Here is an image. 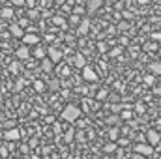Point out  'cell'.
<instances>
[{
    "label": "cell",
    "instance_id": "d6a6232c",
    "mask_svg": "<svg viewBox=\"0 0 161 159\" xmlns=\"http://www.w3.org/2000/svg\"><path fill=\"white\" fill-rule=\"evenodd\" d=\"M131 159H144V156H141V154H133V157Z\"/></svg>",
    "mask_w": 161,
    "mask_h": 159
},
{
    "label": "cell",
    "instance_id": "6da1fadb",
    "mask_svg": "<svg viewBox=\"0 0 161 159\" xmlns=\"http://www.w3.org/2000/svg\"><path fill=\"white\" fill-rule=\"evenodd\" d=\"M79 116L80 109L75 105H66V109L62 111V120H66V122H75V120H79Z\"/></svg>",
    "mask_w": 161,
    "mask_h": 159
},
{
    "label": "cell",
    "instance_id": "3957f363",
    "mask_svg": "<svg viewBox=\"0 0 161 159\" xmlns=\"http://www.w3.org/2000/svg\"><path fill=\"white\" fill-rule=\"evenodd\" d=\"M82 79L88 80V82H96V80H97V75H96V71H94L92 68L84 66V68H82Z\"/></svg>",
    "mask_w": 161,
    "mask_h": 159
},
{
    "label": "cell",
    "instance_id": "9c48e42d",
    "mask_svg": "<svg viewBox=\"0 0 161 159\" xmlns=\"http://www.w3.org/2000/svg\"><path fill=\"white\" fill-rule=\"evenodd\" d=\"M49 56H51V60H53V62L62 60V52H60L56 47H51V49H49Z\"/></svg>",
    "mask_w": 161,
    "mask_h": 159
},
{
    "label": "cell",
    "instance_id": "e0dca14e",
    "mask_svg": "<svg viewBox=\"0 0 161 159\" xmlns=\"http://www.w3.org/2000/svg\"><path fill=\"white\" fill-rule=\"evenodd\" d=\"M19 69H21V64H19V62H13V64L9 66V71H11L13 75H17V73H19Z\"/></svg>",
    "mask_w": 161,
    "mask_h": 159
},
{
    "label": "cell",
    "instance_id": "74e56055",
    "mask_svg": "<svg viewBox=\"0 0 161 159\" xmlns=\"http://www.w3.org/2000/svg\"><path fill=\"white\" fill-rule=\"evenodd\" d=\"M120 109H122L120 105H113V111H114V112H118V111H120Z\"/></svg>",
    "mask_w": 161,
    "mask_h": 159
},
{
    "label": "cell",
    "instance_id": "d590c367",
    "mask_svg": "<svg viewBox=\"0 0 161 159\" xmlns=\"http://www.w3.org/2000/svg\"><path fill=\"white\" fill-rule=\"evenodd\" d=\"M51 88H58V80H53L51 82Z\"/></svg>",
    "mask_w": 161,
    "mask_h": 159
},
{
    "label": "cell",
    "instance_id": "1f68e13d",
    "mask_svg": "<svg viewBox=\"0 0 161 159\" xmlns=\"http://www.w3.org/2000/svg\"><path fill=\"white\" fill-rule=\"evenodd\" d=\"M122 118H131V112H127V111H125V112H122Z\"/></svg>",
    "mask_w": 161,
    "mask_h": 159
},
{
    "label": "cell",
    "instance_id": "f546056e",
    "mask_svg": "<svg viewBox=\"0 0 161 159\" xmlns=\"http://www.w3.org/2000/svg\"><path fill=\"white\" fill-rule=\"evenodd\" d=\"M28 17H30V19H36V17H38V11H34V9H32V11L28 13Z\"/></svg>",
    "mask_w": 161,
    "mask_h": 159
},
{
    "label": "cell",
    "instance_id": "f35d334b",
    "mask_svg": "<svg viewBox=\"0 0 161 159\" xmlns=\"http://www.w3.org/2000/svg\"><path fill=\"white\" fill-rule=\"evenodd\" d=\"M154 38H156V40H161V34H154Z\"/></svg>",
    "mask_w": 161,
    "mask_h": 159
},
{
    "label": "cell",
    "instance_id": "8992f818",
    "mask_svg": "<svg viewBox=\"0 0 161 159\" xmlns=\"http://www.w3.org/2000/svg\"><path fill=\"white\" fill-rule=\"evenodd\" d=\"M15 54H17V58H19V60H26V58L30 56V49H28V45H21V47L17 49V52H15Z\"/></svg>",
    "mask_w": 161,
    "mask_h": 159
},
{
    "label": "cell",
    "instance_id": "277c9868",
    "mask_svg": "<svg viewBox=\"0 0 161 159\" xmlns=\"http://www.w3.org/2000/svg\"><path fill=\"white\" fill-rule=\"evenodd\" d=\"M4 139H6V140H9V142L19 140V139H21V131H19V129H15V127H13V129H8V131L4 133Z\"/></svg>",
    "mask_w": 161,
    "mask_h": 159
},
{
    "label": "cell",
    "instance_id": "5b68a950",
    "mask_svg": "<svg viewBox=\"0 0 161 159\" xmlns=\"http://www.w3.org/2000/svg\"><path fill=\"white\" fill-rule=\"evenodd\" d=\"M159 133H158V131H154V129H150V131H148V133H146V140H148V144H150V146H154V144H158V142H159Z\"/></svg>",
    "mask_w": 161,
    "mask_h": 159
},
{
    "label": "cell",
    "instance_id": "4dcf8cb0",
    "mask_svg": "<svg viewBox=\"0 0 161 159\" xmlns=\"http://www.w3.org/2000/svg\"><path fill=\"white\" fill-rule=\"evenodd\" d=\"M25 4H28L30 8H34L36 6V0H25Z\"/></svg>",
    "mask_w": 161,
    "mask_h": 159
},
{
    "label": "cell",
    "instance_id": "8fae6325",
    "mask_svg": "<svg viewBox=\"0 0 161 159\" xmlns=\"http://www.w3.org/2000/svg\"><path fill=\"white\" fill-rule=\"evenodd\" d=\"M88 28H90V23H88V19H82V21H80V26H79V34H80V36L88 34Z\"/></svg>",
    "mask_w": 161,
    "mask_h": 159
},
{
    "label": "cell",
    "instance_id": "ba28073f",
    "mask_svg": "<svg viewBox=\"0 0 161 159\" xmlns=\"http://www.w3.org/2000/svg\"><path fill=\"white\" fill-rule=\"evenodd\" d=\"M103 4V0H88V4H86V9H88V13H94L99 6Z\"/></svg>",
    "mask_w": 161,
    "mask_h": 159
},
{
    "label": "cell",
    "instance_id": "60d3db41",
    "mask_svg": "<svg viewBox=\"0 0 161 159\" xmlns=\"http://www.w3.org/2000/svg\"><path fill=\"white\" fill-rule=\"evenodd\" d=\"M103 159H113V157H103Z\"/></svg>",
    "mask_w": 161,
    "mask_h": 159
},
{
    "label": "cell",
    "instance_id": "83f0119b",
    "mask_svg": "<svg viewBox=\"0 0 161 159\" xmlns=\"http://www.w3.org/2000/svg\"><path fill=\"white\" fill-rule=\"evenodd\" d=\"M118 120H120V118H118V116H111V118L107 120V122H109V123H116Z\"/></svg>",
    "mask_w": 161,
    "mask_h": 159
},
{
    "label": "cell",
    "instance_id": "5bb4252c",
    "mask_svg": "<svg viewBox=\"0 0 161 159\" xmlns=\"http://www.w3.org/2000/svg\"><path fill=\"white\" fill-rule=\"evenodd\" d=\"M0 17L11 19V17H13V9H11V8H2V9H0Z\"/></svg>",
    "mask_w": 161,
    "mask_h": 159
},
{
    "label": "cell",
    "instance_id": "836d02e7",
    "mask_svg": "<svg viewBox=\"0 0 161 159\" xmlns=\"http://www.w3.org/2000/svg\"><path fill=\"white\" fill-rule=\"evenodd\" d=\"M118 28H120V30H125V28H127V25H125V23H120V25H118Z\"/></svg>",
    "mask_w": 161,
    "mask_h": 159
},
{
    "label": "cell",
    "instance_id": "ab89813d",
    "mask_svg": "<svg viewBox=\"0 0 161 159\" xmlns=\"http://www.w3.org/2000/svg\"><path fill=\"white\" fill-rule=\"evenodd\" d=\"M56 2H58V4H64V2H66V0H56Z\"/></svg>",
    "mask_w": 161,
    "mask_h": 159
},
{
    "label": "cell",
    "instance_id": "484cf974",
    "mask_svg": "<svg viewBox=\"0 0 161 159\" xmlns=\"http://www.w3.org/2000/svg\"><path fill=\"white\" fill-rule=\"evenodd\" d=\"M13 6H25V0H11Z\"/></svg>",
    "mask_w": 161,
    "mask_h": 159
},
{
    "label": "cell",
    "instance_id": "d4e9b609",
    "mask_svg": "<svg viewBox=\"0 0 161 159\" xmlns=\"http://www.w3.org/2000/svg\"><path fill=\"white\" fill-rule=\"evenodd\" d=\"M71 139H73V131H68V135H66V142H71Z\"/></svg>",
    "mask_w": 161,
    "mask_h": 159
},
{
    "label": "cell",
    "instance_id": "cb8c5ba5",
    "mask_svg": "<svg viewBox=\"0 0 161 159\" xmlns=\"http://www.w3.org/2000/svg\"><path fill=\"white\" fill-rule=\"evenodd\" d=\"M156 49H158V45H154V43H152V45H146V47H144V51H156Z\"/></svg>",
    "mask_w": 161,
    "mask_h": 159
},
{
    "label": "cell",
    "instance_id": "4fadbf2b",
    "mask_svg": "<svg viewBox=\"0 0 161 159\" xmlns=\"http://www.w3.org/2000/svg\"><path fill=\"white\" fill-rule=\"evenodd\" d=\"M148 68H150V71H152L154 75H161V62H152Z\"/></svg>",
    "mask_w": 161,
    "mask_h": 159
},
{
    "label": "cell",
    "instance_id": "603a6c76",
    "mask_svg": "<svg viewBox=\"0 0 161 159\" xmlns=\"http://www.w3.org/2000/svg\"><path fill=\"white\" fill-rule=\"evenodd\" d=\"M69 23H71V25H77V23H79V17H77V15H71V17H69Z\"/></svg>",
    "mask_w": 161,
    "mask_h": 159
},
{
    "label": "cell",
    "instance_id": "7c38bea8",
    "mask_svg": "<svg viewBox=\"0 0 161 159\" xmlns=\"http://www.w3.org/2000/svg\"><path fill=\"white\" fill-rule=\"evenodd\" d=\"M73 66H77V68H80V69L86 66V60H84V56H82V54H77V56L73 58Z\"/></svg>",
    "mask_w": 161,
    "mask_h": 159
},
{
    "label": "cell",
    "instance_id": "52a82bcc",
    "mask_svg": "<svg viewBox=\"0 0 161 159\" xmlns=\"http://www.w3.org/2000/svg\"><path fill=\"white\" fill-rule=\"evenodd\" d=\"M23 41H25V45H38L40 43V38L36 34H25L23 36Z\"/></svg>",
    "mask_w": 161,
    "mask_h": 159
},
{
    "label": "cell",
    "instance_id": "30bf717a",
    "mask_svg": "<svg viewBox=\"0 0 161 159\" xmlns=\"http://www.w3.org/2000/svg\"><path fill=\"white\" fill-rule=\"evenodd\" d=\"M9 32H11V36H15V38H23V36H25V32H23V28H21L19 25H11V26H9Z\"/></svg>",
    "mask_w": 161,
    "mask_h": 159
},
{
    "label": "cell",
    "instance_id": "9a60e30c",
    "mask_svg": "<svg viewBox=\"0 0 161 159\" xmlns=\"http://www.w3.org/2000/svg\"><path fill=\"white\" fill-rule=\"evenodd\" d=\"M41 68H43V71H51L53 69V60H41Z\"/></svg>",
    "mask_w": 161,
    "mask_h": 159
},
{
    "label": "cell",
    "instance_id": "2e32d148",
    "mask_svg": "<svg viewBox=\"0 0 161 159\" xmlns=\"http://www.w3.org/2000/svg\"><path fill=\"white\" fill-rule=\"evenodd\" d=\"M116 148H118V144L111 142V144H107V146L103 148V152H105V154H113V152H116Z\"/></svg>",
    "mask_w": 161,
    "mask_h": 159
},
{
    "label": "cell",
    "instance_id": "7402d4cb",
    "mask_svg": "<svg viewBox=\"0 0 161 159\" xmlns=\"http://www.w3.org/2000/svg\"><path fill=\"white\" fill-rule=\"evenodd\" d=\"M154 75H146V77H144V82H146V84H154Z\"/></svg>",
    "mask_w": 161,
    "mask_h": 159
},
{
    "label": "cell",
    "instance_id": "f1b7e54d",
    "mask_svg": "<svg viewBox=\"0 0 161 159\" xmlns=\"http://www.w3.org/2000/svg\"><path fill=\"white\" fill-rule=\"evenodd\" d=\"M127 142H129V140H127V139H118V144H120V146H125V144H127Z\"/></svg>",
    "mask_w": 161,
    "mask_h": 159
},
{
    "label": "cell",
    "instance_id": "ffe728a7",
    "mask_svg": "<svg viewBox=\"0 0 161 159\" xmlns=\"http://www.w3.org/2000/svg\"><path fill=\"white\" fill-rule=\"evenodd\" d=\"M109 137H111L113 140H116V139H118V129H111V133H109Z\"/></svg>",
    "mask_w": 161,
    "mask_h": 159
},
{
    "label": "cell",
    "instance_id": "4316f807",
    "mask_svg": "<svg viewBox=\"0 0 161 159\" xmlns=\"http://www.w3.org/2000/svg\"><path fill=\"white\" fill-rule=\"evenodd\" d=\"M53 21H54V23H56V25H64V19H62V17H54V19H53Z\"/></svg>",
    "mask_w": 161,
    "mask_h": 159
},
{
    "label": "cell",
    "instance_id": "d6986e66",
    "mask_svg": "<svg viewBox=\"0 0 161 159\" xmlns=\"http://www.w3.org/2000/svg\"><path fill=\"white\" fill-rule=\"evenodd\" d=\"M34 88H36V90H38V92H41V90H43V88H45V84H43V82H41V80H36V82H34Z\"/></svg>",
    "mask_w": 161,
    "mask_h": 159
},
{
    "label": "cell",
    "instance_id": "7a4b0ae2",
    "mask_svg": "<svg viewBox=\"0 0 161 159\" xmlns=\"http://www.w3.org/2000/svg\"><path fill=\"white\" fill-rule=\"evenodd\" d=\"M152 152H154V150H152V146H150L148 142H141V144L135 146V154H141V156H144V157H146V156H152Z\"/></svg>",
    "mask_w": 161,
    "mask_h": 159
},
{
    "label": "cell",
    "instance_id": "44dd1931",
    "mask_svg": "<svg viewBox=\"0 0 161 159\" xmlns=\"http://www.w3.org/2000/svg\"><path fill=\"white\" fill-rule=\"evenodd\" d=\"M103 97H107V90H105V88L97 92V99H103Z\"/></svg>",
    "mask_w": 161,
    "mask_h": 159
},
{
    "label": "cell",
    "instance_id": "8d00e7d4",
    "mask_svg": "<svg viewBox=\"0 0 161 159\" xmlns=\"http://www.w3.org/2000/svg\"><path fill=\"white\" fill-rule=\"evenodd\" d=\"M0 156H8V150L6 148H0Z\"/></svg>",
    "mask_w": 161,
    "mask_h": 159
},
{
    "label": "cell",
    "instance_id": "e575fe53",
    "mask_svg": "<svg viewBox=\"0 0 161 159\" xmlns=\"http://www.w3.org/2000/svg\"><path fill=\"white\" fill-rule=\"evenodd\" d=\"M26 23H28V19H21V23H19V26H25Z\"/></svg>",
    "mask_w": 161,
    "mask_h": 159
},
{
    "label": "cell",
    "instance_id": "ac0fdd59",
    "mask_svg": "<svg viewBox=\"0 0 161 159\" xmlns=\"http://www.w3.org/2000/svg\"><path fill=\"white\" fill-rule=\"evenodd\" d=\"M34 54H36L38 58H43V56H45V49H41V47H36V51H34Z\"/></svg>",
    "mask_w": 161,
    "mask_h": 159
}]
</instances>
